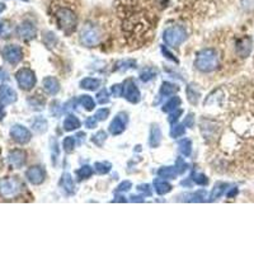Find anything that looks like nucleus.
I'll return each instance as SVG.
<instances>
[{
    "label": "nucleus",
    "mask_w": 254,
    "mask_h": 254,
    "mask_svg": "<svg viewBox=\"0 0 254 254\" xmlns=\"http://www.w3.org/2000/svg\"><path fill=\"white\" fill-rule=\"evenodd\" d=\"M196 69L202 73H211L219 66L218 51L214 49H203L197 53L195 60Z\"/></svg>",
    "instance_id": "f257e3e1"
},
{
    "label": "nucleus",
    "mask_w": 254,
    "mask_h": 254,
    "mask_svg": "<svg viewBox=\"0 0 254 254\" xmlns=\"http://www.w3.org/2000/svg\"><path fill=\"white\" fill-rule=\"evenodd\" d=\"M57 24L66 34H70L76 27V14L69 8H60L56 12Z\"/></svg>",
    "instance_id": "f03ea898"
},
{
    "label": "nucleus",
    "mask_w": 254,
    "mask_h": 254,
    "mask_svg": "<svg viewBox=\"0 0 254 254\" xmlns=\"http://www.w3.org/2000/svg\"><path fill=\"white\" fill-rule=\"evenodd\" d=\"M187 38V31L182 26L168 27L163 33V40L170 47H178Z\"/></svg>",
    "instance_id": "7ed1b4c3"
},
{
    "label": "nucleus",
    "mask_w": 254,
    "mask_h": 254,
    "mask_svg": "<svg viewBox=\"0 0 254 254\" xmlns=\"http://www.w3.org/2000/svg\"><path fill=\"white\" fill-rule=\"evenodd\" d=\"M80 41L86 47L97 46L101 41V32L94 24H86L80 32Z\"/></svg>",
    "instance_id": "20e7f679"
},
{
    "label": "nucleus",
    "mask_w": 254,
    "mask_h": 254,
    "mask_svg": "<svg viewBox=\"0 0 254 254\" xmlns=\"http://www.w3.org/2000/svg\"><path fill=\"white\" fill-rule=\"evenodd\" d=\"M16 79L18 85L20 86V89L23 90H31L33 86L36 85V74L34 71L28 68H23L17 71L16 74Z\"/></svg>",
    "instance_id": "39448f33"
},
{
    "label": "nucleus",
    "mask_w": 254,
    "mask_h": 254,
    "mask_svg": "<svg viewBox=\"0 0 254 254\" xmlns=\"http://www.w3.org/2000/svg\"><path fill=\"white\" fill-rule=\"evenodd\" d=\"M1 55H3V59L10 65H17L23 59V51L17 45H7L1 50Z\"/></svg>",
    "instance_id": "423d86ee"
},
{
    "label": "nucleus",
    "mask_w": 254,
    "mask_h": 254,
    "mask_svg": "<svg viewBox=\"0 0 254 254\" xmlns=\"http://www.w3.org/2000/svg\"><path fill=\"white\" fill-rule=\"evenodd\" d=\"M10 137L14 140L18 144H27V142H30L31 139H32V134L27 127L22 125H14L12 126V129H10Z\"/></svg>",
    "instance_id": "0eeeda50"
},
{
    "label": "nucleus",
    "mask_w": 254,
    "mask_h": 254,
    "mask_svg": "<svg viewBox=\"0 0 254 254\" xmlns=\"http://www.w3.org/2000/svg\"><path fill=\"white\" fill-rule=\"evenodd\" d=\"M19 189L20 185L16 179L8 178L0 181V195L3 197H14V196L18 195Z\"/></svg>",
    "instance_id": "6e6552de"
},
{
    "label": "nucleus",
    "mask_w": 254,
    "mask_h": 254,
    "mask_svg": "<svg viewBox=\"0 0 254 254\" xmlns=\"http://www.w3.org/2000/svg\"><path fill=\"white\" fill-rule=\"evenodd\" d=\"M45 177H46L45 169H43L42 167H40V165H33V167L27 169L26 178L27 181L30 182L31 185L33 186L42 185L43 181H45Z\"/></svg>",
    "instance_id": "1a4fd4ad"
},
{
    "label": "nucleus",
    "mask_w": 254,
    "mask_h": 254,
    "mask_svg": "<svg viewBox=\"0 0 254 254\" xmlns=\"http://www.w3.org/2000/svg\"><path fill=\"white\" fill-rule=\"evenodd\" d=\"M36 27H34V24H33L32 22H30V20H24V22H22V23L18 26V28H17V34H18L19 38H22V40H33V38L36 37Z\"/></svg>",
    "instance_id": "9d476101"
},
{
    "label": "nucleus",
    "mask_w": 254,
    "mask_h": 254,
    "mask_svg": "<svg viewBox=\"0 0 254 254\" xmlns=\"http://www.w3.org/2000/svg\"><path fill=\"white\" fill-rule=\"evenodd\" d=\"M123 96L130 103H139L140 101V90L135 83L132 80H127L123 86Z\"/></svg>",
    "instance_id": "9b49d317"
},
{
    "label": "nucleus",
    "mask_w": 254,
    "mask_h": 254,
    "mask_svg": "<svg viewBox=\"0 0 254 254\" xmlns=\"http://www.w3.org/2000/svg\"><path fill=\"white\" fill-rule=\"evenodd\" d=\"M8 162H9L10 165H13L14 168H22L27 162L26 152L20 150V149H14V150H12L9 152V155H8Z\"/></svg>",
    "instance_id": "f8f14e48"
},
{
    "label": "nucleus",
    "mask_w": 254,
    "mask_h": 254,
    "mask_svg": "<svg viewBox=\"0 0 254 254\" xmlns=\"http://www.w3.org/2000/svg\"><path fill=\"white\" fill-rule=\"evenodd\" d=\"M18 96H17L16 90L12 88V86L7 85V84H3L0 86V102L3 104H13L17 102Z\"/></svg>",
    "instance_id": "ddd939ff"
},
{
    "label": "nucleus",
    "mask_w": 254,
    "mask_h": 254,
    "mask_svg": "<svg viewBox=\"0 0 254 254\" xmlns=\"http://www.w3.org/2000/svg\"><path fill=\"white\" fill-rule=\"evenodd\" d=\"M126 115L123 113H119L117 117H115L111 125H109V132L112 134V135H119V134H122L126 129Z\"/></svg>",
    "instance_id": "4468645a"
},
{
    "label": "nucleus",
    "mask_w": 254,
    "mask_h": 254,
    "mask_svg": "<svg viewBox=\"0 0 254 254\" xmlns=\"http://www.w3.org/2000/svg\"><path fill=\"white\" fill-rule=\"evenodd\" d=\"M43 90L50 94V96H56L57 93L60 92V83L57 82V79H55L53 76H47L45 78L42 82Z\"/></svg>",
    "instance_id": "2eb2a0df"
},
{
    "label": "nucleus",
    "mask_w": 254,
    "mask_h": 254,
    "mask_svg": "<svg viewBox=\"0 0 254 254\" xmlns=\"http://www.w3.org/2000/svg\"><path fill=\"white\" fill-rule=\"evenodd\" d=\"M162 142V131L158 125H152V130H150V139H149V144L152 148H158Z\"/></svg>",
    "instance_id": "dca6fc26"
},
{
    "label": "nucleus",
    "mask_w": 254,
    "mask_h": 254,
    "mask_svg": "<svg viewBox=\"0 0 254 254\" xmlns=\"http://www.w3.org/2000/svg\"><path fill=\"white\" fill-rule=\"evenodd\" d=\"M60 185L64 188V191L68 193V195H73L75 192V185H74V181L71 178V175L69 173H64L63 177H61V182Z\"/></svg>",
    "instance_id": "f3484780"
},
{
    "label": "nucleus",
    "mask_w": 254,
    "mask_h": 254,
    "mask_svg": "<svg viewBox=\"0 0 254 254\" xmlns=\"http://www.w3.org/2000/svg\"><path fill=\"white\" fill-rule=\"evenodd\" d=\"M237 51L241 57H247L252 51V41L251 38H243L238 42Z\"/></svg>",
    "instance_id": "a211bd4d"
},
{
    "label": "nucleus",
    "mask_w": 254,
    "mask_h": 254,
    "mask_svg": "<svg viewBox=\"0 0 254 254\" xmlns=\"http://www.w3.org/2000/svg\"><path fill=\"white\" fill-rule=\"evenodd\" d=\"M154 187H155L156 193L162 196L167 195V193H169V192L172 191V186L162 178H156L155 181H154Z\"/></svg>",
    "instance_id": "6ab92c4d"
},
{
    "label": "nucleus",
    "mask_w": 254,
    "mask_h": 254,
    "mask_svg": "<svg viewBox=\"0 0 254 254\" xmlns=\"http://www.w3.org/2000/svg\"><path fill=\"white\" fill-rule=\"evenodd\" d=\"M79 127L80 121L75 116L70 115L64 119V130H66V131H74V130H78Z\"/></svg>",
    "instance_id": "aec40b11"
},
{
    "label": "nucleus",
    "mask_w": 254,
    "mask_h": 254,
    "mask_svg": "<svg viewBox=\"0 0 254 254\" xmlns=\"http://www.w3.org/2000/svg\"><path fill=\"white\" fill-rule=\"evenodd\" d=\"M228 187H229L228 183H224V182H219V183H216V186H215L214 189H212L211 192V196H210V201H215V200H218V198L221 197Z\"/></svg>",
    "instance_id": "412c9836"
},
{
    "label": "nucleus",
    "mask_w": 254,
    "mask_h": 254,
    "mask_svg": "<svg viewBox=\"0 0 254 254\" xmlns=\"http://www.w3.org/2000/svg\"><path fill=\"white\" fill-rule=\"evenodd\" d=\"M178 90H179L178 85H175V84H172V83L169 82H164L162 84V86H160V94L165 97L174 96Z\"/></svg>",
    "instance_id": "4be33fe9"
},
{
    "label": "nucleus",
    "mask_w": 254,
    "mask_h": 254,
    "mask_svg": "<svg viewBox=\"0 0 254 254\" xmlns=\"http://www.w3.org/2000/svg\"><path fill=\"white\" fill-rule=\"evenodd\" d=\"M99 85H101V80L94 79V78H85L80 82V86L83 89H88V90H96L98 89Z\"/></svg>",
    "instance_id": "5701e85b"
},
{
    "label": "nucleus",
    "mask_w": 254,
    "mask_h": 254,
    "mask_svg": "<svg viewBox=\"0 0 254 254\" xmlns=\"http://www.w3.org/2000/svg\"><path fill=\"white\" fill-rule=\"evenodd\" d=\"M178 174L175 167H163L158 170V175L160 178H167V179H174L175 175Z\"/></svg>",
    "instance_id": "b1692460"
},
{
    "label": "nucleus",
    "mask_w": 254,
    "mask_h": 254,
    "mask_svg": "<svg viewBox=\"0 0 254 254\" xmlns=\"http://www.w3.org/2000/svg\"><path fill=\"white\" fill-rule=\"evenodd\" d=\"M32 129L38 134H43L47 130V121L43 117H36L32 122Z\"/></svg>",
    "instance_id": "393cba45"
},
{
    "label": "nucleus",
    "mask_w": 254,
    "mask_h": 254,
    "mask_svg": "<svg viewBox=\"0 0 254 254\" xmlns=\"http://www.w3.org/2000/svg\"><path fill=\"white\" fill-rule=\"evenodd\" d=\"M206 198V192L203 189L197 192H193V193H188V195H185V201L187 202H202L205 201Z\"/></svg>",
    "instance_id": "a878e982"
},
{
    "label": "nucleus",
    "mask_w": 254,
    "mask_h": 254,
    "mask_svg": "<svg viewBox=\"0 0 254 254\" xmlns=\"http://www.w3.org/2000/svg\"><path fill=\"white\" fill-rule=\"evenodd\" d=\"M179 152L182 155L189 156L192 152V141L189 139H183L178 142Z\"/></svg>",
    "instance_id": "bb28decb"
},
{
    "label": "nucleus",
    "mask_w": 254,
    "mask_h": 254,
    "mask_svg": "<svg viewBox=\"0 0 254 254\" xmlns=\"http://www.w3.org/2000/svg\"><path fill=\"white\" fill-rule=\"evenodd\" d=\"M200 97H201L200 90L196 89L195 85H192L191 84V85L187 86V98H188V101L192 104H197Z\"/></svg>",
    "instance_id": "cd10ccee"
},
{
    "label": "nucleus",
    "mask_w": 254,
    "mask_h": 254,
    "mask_svg": "<svg viewBox=\"0 0 254 254\" xmlns=\"http://www.w3.org/2000/svg\"><path fill=\"white\" fill-rule=\"evenodd\" d=\"M181 98L179 97H173L172 99H169L168 102L165 103L164 107H163V111L164 112H172V111H175V109H178V107L181 106Z\"/></svg>",
    "instance_id": "c85d7f7f"
},
{
    "label": "nucleus",
    "mask_w": 254,
    "mask_h": 254,
    "mask_svg": "<svg viewBox=\"0 0 254 254\" xmlns=\"http://www.w3.org/2000/svg\"><path fill=\"white\" fill-rule=\"evenodd\" d=\"M94 169L98 174H107L112 169V164L109 162H97L94 164Z\"/></svg>",
    "instance_id": "c756f323"
},
{
    "label": "nucleus",
    "mask_w": 254,
    "mask_h": 254,
    "mask_svg": "<svg viewBox=\"0 0 254 254\" xmlns=\"http://www.w3.org/2000/svg\"><path fill=\"white\" fill-rule=\"evenodd\" d=\"M79 102L86 111H93L94 107H96V103H94V101H93V98L90 96H82Z\"/></svg>",
    "instance_id": "7c9ffc66"
},
{
    "label": "nucleus",
    "mask_w": 254,
    "mask_h": 254,
    "mask_svg": "<svg viewBox=\"0 0 254 254\" xmlns=\"http://www.w3.org/2000/svg\"><path fill=\"white\" fill-rule=\"evenodd\" d=\"M93 174V168L89 167V165H84L80 169H78V172H76V175H78V178L82 181V179H86L92 177Z\"/></svg>",
    "instance_id": "2f4dec72"
},
{
    "label": "nucleus",
    "mask_w": 254,
    "mask_h": 254,
    "mask_svg": "<svg viewBox=\"0 0 254 254\" xmlns=\"http://www.w3.org/2000/svg\"><path fill=\"white\" fill-rule=\"evenodd\" d=\"M155 76H156V70L150 69V68H149V69L142 70L141 74H140V79H141L144 83H146V82H150L152 79H154Z\"/></svg>",
    "instance_id": "473e14b6"
},
{
    "label": "nucleus",
    "mask_w": 254,
    "mask_h": 254,
    "mask_svg": "<svg viewBox=\"0 0 254 254\" xmlns=\"http://www.w3.org/2000/svg\"><path fill=\"white\" fill-rule=\"evenodd\" d=\"M63 148L66 152H74V148H75V139H74L73 136H68V137L64 139Z\"/></svg>",
    "instance_id": "72a5a7b5"
},
{
    "label": "nucleus",
    "mask_w": 254,
    "mask_h": 254,
    "mask_svg": "<svg viewBox=\"0 0 254 254\" xmlns=\"http://www.w3.org/2000/svg\"><path fill=\"white\" fill-rule=\"evenodd\" d=\"M107 139V134L104 131H98L96 134V135L93 136V144H96L97 146H102L103 144H104V141H106Z\"/></svg>",
    "instance_id": "f704fd0d"
},
{
    "label": "nucleus",
    "mask_w": 254,
    "mask_h": 254,
    "mask_svg": "<svg viewBox=\"0 0 254 254\" xmlns=\"http://www.w3.org/2000/svg\"><path fill=\"white\" fill-rule=\"evenodd\" d=\"M192 179H193V182L198 186H206L208 183L207 177H206L205 174H202V173H193Z\"/></svg>",
    "instance_id": "c9c22d12"
},
{
    "label": "nucleus",
    "mask_w": 254,
    "mask_h": 254,
    "mask_svg": "<svg viewBox=\"0 0 254 254\" xmlns=\"http://www.w3.org/2000/svg\"><path fill=\"white\" fill-rule=\"evenodd\" d=\"M186 134L185 125H173L172 130H170V136L172 137H179V136H183Z\"/></svg>",
    "instance_id": "e433bc0d"
},
{
    "label": "nucleus",
    "mask_w": 254,
    "mask_h": 254,
    "mask_svg": "<svg viewBox=\"0 0 254 254\" xmlns=\"http://www.w3.org/2000/svg\"><path fill=\"white\" fill-rule=\"evenodd\" d=\"M136 61L134 60H126V61H119L116 66V70H127L131 69V68H135Z\"/></svg>",
    "instance_id": "4c0bfd02"
},
{
    "label": "nucleus",
    "mask_w": 254,
    "mask_h": 254,
    "mask_svg": "<svg viewBox=\"0 0 254 254\" xmlns=\"http://www.w3.org/2000/svg\"><path fill=\"white\" fill-rule=\"evenodd\" d=\"M97 98H98V102L101 104H106L109 102V93L107 89H102L101 92L97 94Z\"/></svg>",
    "instance_id": "58836bf2"
},
{
    "label": "nucleus",
    "mask_w": 254,
    "mask_h": 254,
    "mask_svg": "<svg viewBox=\"0 0 254 254\" xmlns=\"http://www.w3.org/2000/svg\"><path fill=\"white\" fill-rule=\"evenodd\" d=\"M187 167H188V165L186 164V162H183V159H177V162H175V169H177V172H178L179 174L185 173L186 170H187Z\"/></svg>",
    "instance_id": "ea45409f"
},
{
    "label": "nucleus",
    "mask_w": 254,
    "mask_h": 254,
    "mask_svg": "<svg viewBox=\"0 0 254 254\" xmlns=\"http://www.w3.org/2000/svg\"><path fill=\"white\" fill-rule=\"evenodd\" d=\"M108 115H109V109L108 108H102V109H99V111H97V113H96V116H94V117H96L98 121H104V119L108 117Z\"/></svg>",
    "instance_id": "a19ab883"
},
{
    "label": "nucleus",
    "mask_w": 254,
    "mask_h": 254,
    "mask_svg": "<svg viewBox=\"0 0 254 254\" xmlns=\"http://www.w3.org/2000/svg\"><path fill=\"white\" fill-rule=\"evenodd\" d=\"M131 187H132L131 182L125 181V182H122V183H121L117 188H116V192H127L131 189Z\"/></svg>",
    "instance_id": "79ce46f5"
},
{
    "label": "nucleus",
    "mask_w": 254,
    "mask_h": 254,
    "mask_svg": "<svg viewBox=\"0 0 254 254\" xmlns=\"http://www.w3.org/2000/svg\"><path fill=\"white\" fill-rule=\"evenodd\" d=\"M112 93L115 97H121L123 94V86L121 84H115L112 86Z\"/></svg>",
    "instance_id": "37998d69"
},
{
    "label": "nucleus",
    "mask_w": 254,
    "mask_h": 254,
    "mask_svg": "<svg viewBox=\"0 0 254 254\" xmlns=\"http://www.w3.org/2000/svg\"><path fill=\"white\" fill-rule=\"evenodd\" d=\"M183 125H185L186 127H189V129H192V127L195 126V119H193V115L187 116L185 119V122H183Z\"/></svg>",
    "instance_id": "c03bdc74"
},
{
    "label": "nucleus",
    "mask_w": 254,
    "mask_h": 254,
    "mask_svg": "<svg viewBox=\"0 0 254 254\" xmlns=\"http://www.w3.org/2000/svg\"><path fill=\"white\" fill-rule=\"evenodd\" d=\"M97 121H98V119H97L96 117H88V119H85V126L88 129H94L97 126Z\"/></svg>",
    "instance_id": "a18cd8bd"
},
{
    "label": "nucleus",
    "mask_w": 254,
    "mask_h": 254,
    "mask_svg": "<svg viewBox=\"0 0 254 254\" xmlns=\"http://www.w3.org/2000/svg\"><path fill=\"white\" fill-rule=\"evenodd\" d=\"M137 189L142 192V193H145V196H152V189H150V186L149 185H140Z\"/></svg>",
    "instance_id": "49530a36"
},
{
    "label": "nucleus",
    "mask_w": 254,
    "mask_h": 254,
    "mask_svg": "<svg viewBox=\"0 0 254 254\" xmlns=\"http://www.w3.org/2000/svg\"><path fill=\"white\" fill-rule=\"evenodd\" d=\"M181 115H182V111H181V109H178L177 112L173 113V115H170V117H169V122L174 125V122H177V121H178L179 116H181Z\"/></svg>",
    "instance_id": "de8ad7c7"
},
{
    "label": "nucleus",
    "mask_w": 254,
    "mask_h": 254,
    "mask_svg": "<svg viewBox=\"0 0 254 254\" xmlns=\"http://www.w3.org/2000/svg\"><path fill=\"white\" fill-rule=\"evenodd\" d=\"M5 30H7L5 22L0 20V36H4V34H5Z\"/></svg>",
    "instance_id": "09e8293b"
},
{
    "label": "nucleus",
    "mask_w": 254,
    "mask_h": 254,
    "mask_svg": "<svg viewBox=\"0 0 254 254\" xmlns=\"http://www.w3.org/2000/svg\"><path fill=\"white\" fill-rule=\"evenodd\" d=\"M162 51H163V53H164V55H168V56H167V57H169V59H170V60H173V61H175V63H178V60L175 59V57H173V55H172V53H170V52H168V51H167V50H165L164 47H163V49H162Z\"/></svg>",
    "instance_id": "8fccbe9b"
},
{
    "label": "nucleus",
    "mask_w": 254,
    "mask_h": 254,
    "mask_svg": "<svg viewBox=\"0 0 254 254\" xmlns=\"http://www.w3.org/2000/svg\"><path fill=\"white\" fill-rule=\"evenodd\" d=\"M237 195H238V188H233L231 191H229L228 193H226V196H228L229 198H233L234 196H237Z\"/></svg>",
    "instance_id": "3c124183"
},
{
    "label": "nucleus",
    "mask_w": 254,
    "mask_h": 254,
    "mask_svg": "<svg viewBox=\"0 0 254 254\" xmlns=\"http://www.w3.org/2000/svg\"><path fill=\"white\" fill-rule=\"evenodd\" d=\"M4 106H5V104H3V103L0 102V119L4 117Z\"/></svg>",
    "instance_id": "603ef678"
},
{
    "label": "nucleus",
    "mask_w": 254,
    "mask_h": 254,
    "mask_svg": "<svg viewBox=\"0 0 254 254\" xmlns=\"http://www.w3.org/2000/svg\"><path fill=\"white\" fill-rule=\"evenodd\" d=\"M131 201H134V202H135V201L141 202L142 200H141V197H137V196H136V197H135V196H131Z\"/></svg>",
    "instance_id": "864d4df0"
},
{
    "label": "nucleus",
    "mask_w": 254,
    "mask_h": 254,
    "mask_svg": "<svg viewBox=\"0 0 254 254\" xmlns=\"http://www.w3.org/2000/svg\"><path fill=\"white\" fill-rule=\"evenodd\" d=\"M5 8H7V7H5V4H4V3H0V14L3 13L4 10H5Z\"/></svg>",
    "instance_id": "5fc2aeb1"
},
{
    "label": "nucleus",
    "mask_w": 254,
    "mask_h": 254,
    "mask_svg": "<svg viewBox=\"0 0 254 254\" xmlns=\"http://www.w3.org/2000/svg\"><path fill=\"white\" fill-rule=\"evenodd\" d=\"M22 1H28V0H22Z\"/></svg>",
    "instance_id": "6e6d98bb"
}]
</instances>
